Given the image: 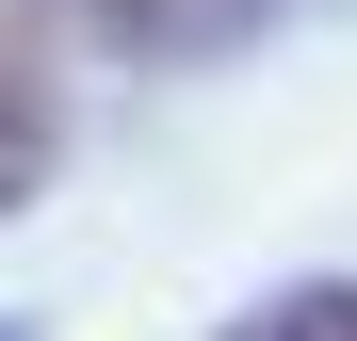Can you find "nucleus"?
<instances>
[{"mask_svg":"<svg viewBox=\"0 0 357 341\" xmlns=\"http://www.w3.org/2000/svg\"><path fill=\"white\" fill-rule=\"evenodd\" d=\"M227 341H357V276H292V293H260Z\"/></svg>","mask_w":357,"mask_h":341,"instance_id":"obj_2","label":"nucleus"},{"mask_svg":"<svg viewBox=\"0 0 357 341\" xmlns=\"http://www.w3.org/2000/svg\"><path fill=\"white\" fill-rule=\"evenodd\" d=\"M66 162V82H49V17L33 0H0V227H17V195Z\"/></svg>","mask_w":357,"mask_h":341,"instance_id":"obj_1","label":"nucleus"},{"mask_svg":"<svg viewBox=\"0 0 357 341\" xmlns=\"http://www.w3.org/2000/svg\"><path fill=\"white\" fill-rule=\"evenodd\" d=\"M0 341H33V309H0Z\"/></svg>","mask_w":357,"mask_h":341,"instance_id":"obj_5","label":"nucleus"},{"mask_svg":"<svg viewBox=\"0 0 357 341\" xmlns=\"http://www.w3.org/2000/svg\"><path fill=\"white\" fill-rule=\"evenodd\" d=\"M260 17H276V0H178V49H244Z\"/></svg>","mask_w":357,"mask_h":341,"instance_id":"obj_4","label":"nucleus"},{"mask_svg":"<svg viewBox=\"0 0 357 341\" xmlns=\"http://www.w3.org/2000/svg\"><path fill=\"white\" fill-rule=\"evenodd\" d=\"M33 17L49 33H98V49H146V66L178 49V0H33Z\"/></svg>","mask_w":357,"mask_h":341,"instance_id":"obj_3","label":"nucleus"}]
</instances>
